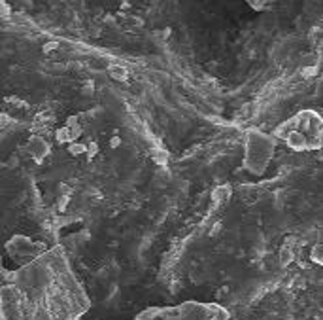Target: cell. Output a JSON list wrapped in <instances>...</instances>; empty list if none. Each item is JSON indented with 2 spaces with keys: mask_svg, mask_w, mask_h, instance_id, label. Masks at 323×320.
<instances>
[{
  "mask_svg": "<svg viewBox=\"0 0 323 320\" xmlns=\"http://www.w3.org/2000/svg\"><path fill=\"white\" fill-rule=\"evenodd\" d=\"M248 2H251L253 6H259V4L263 6V4H267V2H271V0H248Z\"/></svg>",
  "mask_w": 323,
  "mask_h": 320,
  "instance_id": "8",
  "label": "cell"
},
{
  "mask_svg": "<svg viewBox=\"0 0 323 320\" xmlns=\"http://www.w3.org/2000/svg\"><path fill=\"white\" fill-rule=\"evenodd\" d=\"M274 152V142L269 136H263L259 133H251L248 136V150H246V167L255 174H261Z\"/></svg>",
  "mask_w": 323,
  "mask_h": 320,
  "instance_id": "3",
  "label": "cell"
},
{
  "mask_svg": "<svg viewBox=\"0 0 323 320\" xmlns=\"http://www.w3.org/2000/svg\"><path fill=\"white\" fill-rule=\"evenodd\" d=\"M89 307L63 246L46 248L17 269L0 258V320H79Z\"/></svg>",
  "mask_w": 323,
  "mask_h": 320,
  "instance_id": "1",
  "label": "cell"
},
{
  "mask_svg": "<svg viewBox=\"0 0 323 320\" xmlns=\"http://www.w3.org/2000/svg\"><path fill=\"white\" fill-rule=\"evenodd\" d=\"M310 258L314 260V262H316V264L323 266V244H316V246L312 248Z\"/></svg>",
  "mask_w": 323,
  "mask_h": 320,
  "instance_id": "7",
  "label": "cell"
},
{
  "mask_svg": "<svg viewBox=\"0 0 323 320\" xmlns=\"http://www.w3.org/2000/svg\"><path fill=\"white\" fill-rule=\"evenodd\" d=\"M134 320H229V313L218 303L183 301L174 307H149Z\"/></svg>",
  "mask_w": 323,
  "mask_h": 320,
  "instance_id": "2",
  "label": "cell"
},
{
  "mask_svg": "<svg viewBox=\"0 0 323 320\" xmlns=\"http://www.w3.org/2000/svg\"><path fill=\"white\" fill-rule=\"evenodd\" d=\"M285 144L291 148L293 152H304V150H308V138H306V134L302 131L297 129V131H293L285 138Z\"/></svg>",
  "mask_w": 323,
  "mask_h": 320,
  "instance_id": "5",
  "label": "cell"
},
{
  "mask_svg": "<svg viewBox=\"0 0 323 320\" xmlns=\"http://www.w3.org/2000/svg\"><path fill=\"white\" fill-rule=\"evenodd\" d=\"M298 131L306 134V138H320L323 136V120L320 114L312 110H302L297 114Z\"/></svg>",
  "mask_w": 323,
  "mask_h": 320,
  "instance_id": "4",
  "label": "cell"
},
{
  "mask_svg": "<svg viewBox=\"0 0 323 320\" xmlns=\"http://www.w3.org/2000/svg\"><path fill=\"white\" fill-rule=\"evenodd\" d=\"M297 129H298V120H297V116H295V118H291V120L284 121L282 125H278V127L274 129V136H278L280 140H285L289 134L293 133V131H297Z\"/></svg>",
  "mask_w": 323,
  "mask_h": 320,
  "instance_id": "6",
  "label": "cell"
}]
</instances>
